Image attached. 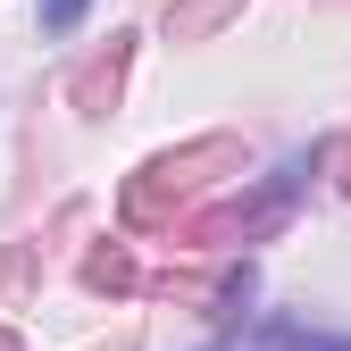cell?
<instances>
[{"mask_svg": "<svg viewBox=\"0 0 351 351\" xmlns=\"http://www.w3.org/2000/svg\"><path fill=\"white\" fill-rule=\"evenodd\" d=\"M226 351H351V335H310V326H293V318H259L243 343Z\"/></svg>", "mask_w": 351, "mask_h": 351, "instance_id": "1", "label": "cell"}, {"mask_svg": "<svg viewBox=\"0 0 351 351\" xmlns=\"http://www.w3.org/2000/svg\"><path fill=\"white\" fill-rule=\"evenodd\" d=\"M226 9H234V0H193V9H176L167 25H176V34H201V25H217Z\"/></svg>", "mask_w": 351, "mask_h": 351, "instance_id": "2", "label": "cell"}, {"mask_svg": "<svg viewBox=\"0 0 351 351\" xmlns=\"http://www.w3.org/2000/svg\"><path fill=\"white\" fill-rule=\"evenodd\" d=\"M84 276H93V285H134V268H125V259H117V251H101V259H93V268H84Z\"/></svg>", "mask_w": 351, "mask_h": 351, "instance_id": "3", "label": "cell"}, {"mask_svg": "<svg viewBox=\"0 0 351 351\" xmlns=\"http://www.w3.org/2000/svg\"><path fill=\"white\" fill-rule=\"evenodd\" d=\"M75 17H84V0H42V25H51V34H67Z\"/></svg>", "mask_w": 351, "mask_h": 351, "instance_id": "4", "label": "cell"}]
</instances>
